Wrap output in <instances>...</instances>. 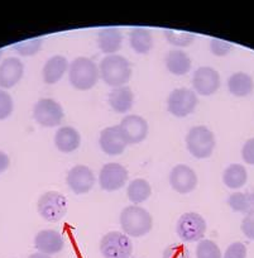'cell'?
Here are the masks:
<instances>
[{"label": "cell", "instance_id": "cell-22", "mask_svg": "<svg viewBox=\"0 0 254 258\" xmlns=\"http://www.w3.org/2000/svg\"><path fill=\"white\" fill-rule=\"evenodd\" d=\"M166 68L176 76H183L190 71L191 58L181 49H172L166 56Z\"/></svg>", "mask_w": 254, "mask_h": 258}, {"label": "cell", "instance_id": "cell-26", "mask_svg": "<svg viewBox=\"0 0 254 258\" xmlns=\"http://www.w3.org/2000/svg\"><path fill=\"white\" fill-rule=\"evenodd\" d=\"M246 180H248V172L246 168L243 165L239 163H231L225 168L223 173V181L229 188H240L241 186L245 185Z\"/></svg>", "mask_w": 254, "mask_h": 258}, {"label": "cell", "instance_id": "cell-11", "mask_svg": "<svg viewBox=\"0 0 254 258\" xmlns=\"http://www.w3.org/2000/svg\"><path fill=\"white\" fill-rule=\"evenodd\" d=\"M128 176V170L120 163H106L99 173V185L105 191H116L125 185Z\"/></svg>", "mask_w": 254, "mask_h": 258}, {"label": "cell", "instance_id": "cell-6", "mask_svg": "<svg viewBox=\"0 0 254 258\" xmlns=\"http://www.w3.org/2000/svg\"><path fill=\"white\" fill-rule=\"evenodd\" d=\"M100 252L104 258H131L133 243L131 237L121 232H109L101 238Z\"/></svg>", "mask_w": 254, "mask_h": 258}, {"label": "cell", "instance_id": "cell-12", "mask_svg": "<svg viewBox=\"0 0 254 258\" xmlns=\"http://www.w3.org/2000/svg\"><path fill=\"white\" fill-rule=\"evenodd\" d=\"M193 85L199 95L210 96L220 88V75L215 69L203 66L194 74Z\"/></svg>", "mask_w": 254, "mask_h": 258}, {"label": "cell", "instance_id": "cell-20", "mask_svg": "<svg viewBox=\"0 0 254 258\" xmlns=\"http://www.w3.org/2000/svg\"><path fill=\"white\" fill-rule=\"evenodd\" d=\"M81 136L74 126H61L54 135V146L62 153H71L80 147Z\"/></svg>", "mask_w": 254, "mask_h": 258}, {"label": "cell", "instance_id": "cell-1", "mask_svg": "<svg viewBox=\"0 0 254 258\" xmlns=\"http://www.w3.org/2000/svg\"><path fill=\"white\" fill-rule=\"evenodd\" d=\"M99 73L106 85L114 89L125 86L132 78L131 62L120 54H109L101 59Z\"/></svg>", "mask_w": 254, "mask_h": 258}, {"label": "cell", "instance_id": "cell-34", "mask_svg": "<svg viewBox=\"0 0 254 258\" xmlns=\"http://www.w3.org/2000/svg\"><path fill=\"white\" fill-rule=\"evenodd\" d=\"M223 258H246V247L241 242H234L226 248Z\"/></svg>", "mask_w": 254, "mask_h": 258}, {"label": "cell", "instance_id": "cell-8", "mask_svg": "<svg viewBox=\"0 0 254 258\" xmlns=\"http://www.w3.org/2000/svg\"><path fill=\"white\" fill-rule=\"evenodd\" d=\"M199 100L195 91L190 89H175L167 99V109L173 116L185 118L190 115L198 106Z\"/></svg>", "mask_w": 254, "mask_h": 258}, {"label": "cell", "instance_id": "cell-17", "mask_svg": "<svg viewBox=\"0 0 254 258\" xmlns=\"http://www.w3.org/2000/svg\"><path fill=\"white\" fill-rule=\"evenodd\" d=\"M64 237L57 230L44 229L37 233L34 237V247L39 253L52 255L57 254L64 249Z\"/></svg>", "mask_w": 254, "mask_h": 258}, {"label": "cell", "instance_id": "cell-14", "mask_svg": "<svg viewBox=\"0 0 254 258\" xmlns=\"http://www.w3.org/2000/svg\"><path fill=\"white\" fill-rule=\"evenodd\" d=\"M169 185L178 194H188L195 190L198 176L195 171L186 165H177L169 172Z\"/></svg>", "mask_w": 254, "mask_h": 258}, {"label": "cell", "instance_id": "cell-35", "mask_svg": "<svg viewBox=\"0 0 254 258\" xmlns=\"http://www.w3.org/2000/svg\"><path fill=\"white\" fill-rule=\"evenodd\" d=\"M241 232L245 235L248 239L254 240V212L249 213L244 217L243 222H241Z\"/></svg>", "mask_w": 254, "mask_h": 258}, {"label": "cell", "instance_id": "cell-28", "mask_svg": "<svg viewBox=\"0 0 254 258\" xmlns=\"http://www.w3.org/2000/svg\"><path fill=\"white\" fill-rule=\"evenodd\" d=\"M196 258H223V254L214 240L203 239L196 247Z\"/></svg>", "mask_w": 254, "mask_h": 258}, {"label": "cell", "instance_id": "cell-5", "mask_svg": "<svg viewBox=\"0 0 254 258\" xmlns=\"http://www.w3.org/2000/svg\"><path fill=\"white\" fill-rule=\"evenodd\" d=\"M67 199L64 194L58 191H47L38 199L37 210L44 220L49 223H57L66 215Z\"/></svg>", "mask_w": 254, "mask_h": 258}, {"label": "cell", "instance_id": "cell-25", "mask_svg": "<svg viewBox=\"0 0 254 258\" xmlns=\"http://www.w3.org/2000/svg\"><path fill=\"white\" fill-rule=\"evenodd\" d=\"M152 194V187L149 182L144 178H136L132 181L126 188V197L129 202L133 203L134 205L142 204L149 199Z\"/></svg>", "mask_w": 254, "mask_h": 258}, {"label": "cell", "instance_id": "cell-31", "mask_svg": "<svg viewBox=\"0 0 254 258\" xmlns=\"http://www.w3.org/2000/svg\"><path fill=\"white\" fill-rule=\"evenodd\" d=\"M14 103L12 96L6 90L0 89V120H4L13 113Z\"/></svg>", "mask_w": 254, "mask_h": 258}, {"label": "cell", "instance_id": "cell-27", "mask_svg": "<svg viewBox=\"0 0 254 258\" xmlns=\"http://www.w3.org/2000/svg\"><path fill=\"white\" fill-rule=\"evenodd\" d=\"M228 204L234 212L249 214L254 212V191L231 194L228 199Z\"/></svg>", "mask_w": 254, "mask_h": 258}, {"label": "cell", "instance_id": "cell-10", "mask_svg": "<svg viewBox=\"0 0 254 258\" xmlns=\"http://www.w3.org/2000/svg\"><path fill=\"white\" fill-rule=\"evenodd\" d=\"M119 128L125 138L126 145H137V143L143 142L148 136L149 131L146 119L136 114L124 116L119 124Z\"/></svg>", "mask_w": 254, "mask_h": 258}, {"label": "cell", "instance_id": "cell-15", "mask_svg": "<svg viewBox=\"0 0 254 258\" xmlns=\"http://www.w3.org/2000/svg\"><path fill=\"white\" fill-rule=\"evenodd\" d=\"M99 145L103 152L109 156L121 155L128 146L119 125L106 126L105 129H103L99 138Z\"/></svg>", "mask_w": 254, "mask_h": 258}, {"label": "cell", "instance_id": "cell-24", "mask_svg": "<svg viewBox=\"0 0 254 258\" xmlns=\"http://www.w3.org/2000/svg\"><path fill=\"white\" fill-rule=\"evenodd\" d=\"M129 43L134 52L139 54H146L153 47V37L147 28L136 27L129 33Z\"/></svg>", "mask_w": 254, "mask_h": 258}, {"label": "cell", "instance_id": "cell-9", "mask_svg": "<svg viewBox=\"0 0 254 258\" xmlns=\"http://www.w3.org/2000/svg\"><path fill=\"white\" fill-rule=\"evenodd\" d=\"M34 120L42 126L52 128L62 123L65 118L64 109L58 101L49 98L39 99L33 106Z\"/></svg>", "mask_w": 254, "mask_h": 258}, {"label": "cell", "instance_id": "cell-38", "mask_svg": "<svg viewBox=\"0 0 254 258\" xmlns=\"http://www.w3.org/2000/svg\"><path fill=\"white\" fill-rule=\"evenodd\" d=\"M28 258H51V255H47V254H43V253H33V254L29 255Z\"/></svg>", "mask_w": 254, "mask_h": 258}, {"label": "cell", "instance_id": "cell-33", "mask_svg": "<svg viewBox=\"0 0 254 258\" xmlns=\"http://www.w3.org/2000/svg\"><path fill=\"white\" fill-rule=\"evenodd\" d=\"M163 258H190V252L183 244H172L164 249Z\"/></svg>", "mask_w": 254, "mask_h": 258}, {"label": "cell", "instance_id": "cell-16", "mask_svg": "<svg viewBox=\"0 0 254 258\" xmlns=\"http://www.w3.org/2000/svg\"><path fill=\"white\" fill-rule=\"evenodd\" d=\"M24 74V64L17 57H8L0 63V88L11 89L21 81Z\"/></svg>", "mask_w": 254, "mask_h": 258}, {"label": "cell", "instance_id": "cell-29", "mask_svg": "<svg viewBox=\"0 0 254 258\" xmlns=\"http://www.w3.org/2000/svg\"><path fill=\"white\" fill-rule=\"evenodd\" d=\"M164 37L172 46L176 47H187L195 39V34L187 33V32H176L172 29H164Z\"/></svg>", "mask_w": 254, "mask_h": 258}, {"label": "cell", "instance_id": "cell-2", "mask_svg": "<svg viewBox=\"0 0 254 258\" xmlns=\"http://www.w3.org/2000/svg\"><path fill=\"white\" fill-rule=\"evenodd\" d=\"M120 227L128 237H144L153 227V219L148 210L138 205H129L120 213Z\"/></svg>", "mask_w": 254, "mask_h": 258}, {"label": "cell", "instance_id": "cell-23", "mask_svg": "<svg viewBox=\"0 0 254 258\" xmlns=\"http://www.w3.org/2000/svg\"><path fill=\"white\" fill-rule=\"evenodd\" d=\"M228 89L236 98H245L253 93L254 81L245 73H235L228 79Z\"/></svg>", "mask_w": 254, "mask_h": 258}, {"label": "cell", "instance_id": "cell-18", "mask_svg": "<svg viewBox=\"0 0 254 258\" xmlns=\"http://www.w3.org/2000/svg\"><path fill=\"white\" fill-rule=\"evenodd\" d=\"M123 44V33L116 27H105L98 32V46L106 56L115 54Z\"/></svg>", "mask_w": 254, "mask_h": 258}, {"label": "cell", "instance_id": "cell-30", "mask_svg": "<svg viewBox=\"0 0 254 258\" xmlns=\"http://www.w3.org/2000/svg\"><path fill=\"white\" fill-rule=\"evenodd\" d=\"M41 38L27 39V41H22L14 44V49H17V52L22 54V56H33V54H36L41 49Z\"/></svg>", "mask_w": 254, "mask_h": 258}, {"label": "cell", "instance_id": "cell-7", "mask_svg": "<svg viewBox=\"0 0 254 258\" xmlns=\"http://www.w3.org/2000/svg\"><path fill=\"white\" fill-rule=\"evenodd\" d=\"M206 222L198 213H185L177 220L176 232L183 242H200L206 233Z\"/></svg>", "mask_w": 254, "mask_h": 258}, {"label": "cell", "instance_id": "cell-32", "mask_svg": "<svg viewBox=\"0 0 254 258\" xmlns=\"http://www.w3.org/2000/svg\"><path fill=\"white\" fill-rule=\"evenodd\" d=\"M233 48L234 46L230 42L223 41V39L219 38H213L210 41V51L213 52V54H215V56H226Z\"/></svg>", "mask_w": 254, "mask_h": 258}, {"label": "cell", "instance_id": "cell-19", "mask_svg": "<svg viewBox=\"0 0 254 258\" xmlns=\"http://www.w3.org/2000/svg\"><path fill=\"white\" fill-rule=\"evenodd\" d=\"M69 68L70 63L66 57L61 56V54L52 56L51 58L47 59L43 66V70H42L43 81L48 85H53V84L58 83L64 78Z\"/></svg>", "mask_w": 254, "mask_h": 258}, {"label": "cell", "instance_id": "cell-36", "mask_svg": "<svg viewBox=\"0 0 254 258\" xmlns=\"http://www.w3.org/2000/svg\"><path fill=\"white\" fill-rule=\"evenodd\" d=\"M241 157L248 165H254V138L246 141L241 148Z\"/></svg>", "mask_w": 254, "mask_h": 258}, {"label": "cell", "instance_id": "cell-13", "mask_svg": "<svg viewBox=\"0 0 254 258\" xmlns=\"http://www.w3.org/2000/svg\"><path fill=\"white\" fill-rule=\"evenodd\" d=\"M66 182L69 187L77 195L86 194L95 185V176L94 172L84 165L74 166L66 176Z\"/></svg>", "mask_w": 254, "mask_h": 258}, {"label": "cell", "instance_id": "cell-4", "mask_svg": "<svg viewBox=\"0 0 254 258\" xmlns=\"http://www.w3.org/2000/svg\"><path fill=\"white\" fill-rule=\"evenodd\" d=\"M215 145V136L206 125L193 126L186 136V147L188 152L199 160L210 157Z\"/></svg>", "mask_w": 254, "mask_h": 258}, {"label": "cell", "instance_id": "cell-21", "mask_svg": "<svg viewBox=\"0 0 254 258\" xmlns=\"http://www.w3.org/2000/svg\"><path fill=\"white\" fill-rule=\"evenodd\" d=\"M108 101L111 109L116 113H128L134 104V94L129 86L115 88L109 93Z\"/></svg>", "mask_w": 254, "mask_h": 258}, {"label": "cell", "instance_id": "cell-37", "mask_svg": "<svg viewBox=\"0 0 254 258\" xmlns=\"http://www.w3.org/2000/svg\"><path fill=\"white\" fill-rule=\"evenodd\" d=\"M9 165H11L9 156L6 152H3V151H0V173L8 170Z\"/></svg>", "mask_w": 254, "mask_h": 258}, {"label": "cell", "instance_id": "cell-3", "mask_svg": "<svg viewBox=\"0 0 254 258\" xmlns=\"http://www.w3.org/2000/svg\"><path fill=\"white\" fill-rule=\"evenodd\" d=\"M99 78L98 64L88 57H77L70 63L69 80L77 90H90L98 84Z\"/></svg>", "mask_w": 254, "mask_h": 258}]
</instances>
